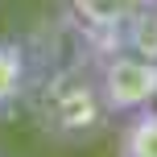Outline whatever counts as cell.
<instances>
[{
	"label": "cell",
	"mask_w": 157,
	"mask_h": 157,
	"mask_svg": "<svg viewBox=\"0 0 157 157\" xmlns=\"http://www.w3.org/2000/svg\"><path fill=\"white\" fill-rule=\"evenodd\" d=\"M71 8H75V21L83 25V33L95 46H103V54H112V50H120L124 21L141 4L136 0H71Z\"/></svg>",
	"instance_id": "obj_3"
},
{
	"label": "cell",
	"mask_w": 157,
	"mask_h": 157,
	"mask_svg": "<svg viewBox=\"0 0 157 157\" xmlns=\"http://www.w3.org/2000/svg\"><path fill=\"white\" fill-rule=\"evenodd\" d=\"M29 83L33 78H29V54H25V46L0 37V116L13 112L25 99Z\"/></svg>",
	"instance_id": "obj_4"
},
{
	"label": "cell",
	"mask_w": 157,
	"mask_h": 157,
	"mask_svg": "<svg viewBox=\"0 0 157 157\" xmlns=\"http://www.w3.org/2000/svg\"><path fill=\"white\" fill-rule=\"evenodd\" d=\"M95 87L108 116H132L141 108H157V62L132 50H112L95 71Z\"/></svg>",
	"instance_id": "obj_2"
},
{
	"label": "cell",
	"mask_w": 157,
	"mask_h": 157,
	"mask_svg": "<svg viewBox=\"0 0 157 157\" xmlns=\"http://www.w3.org/2000/svg\"><path fill=\"white\" fill-rule=\"evenodd\" d=\"M116 157H157V108L124 116L116 136Z\"/></svg>",
	"instance_id": "obj_5"
},
{
	"label": "cell",
	"mask_w": 157,
	"mask_h": 157,
	"mask_svg": "<svg viewBox=\"0 0 157 157\" xmlns=\"http://www.w3.org/2000/svg\"><path fill=\"white\" fill-rule=\"evenodd\" d=\"M120 50H132L141 58L157 62V4L153 8H136L120 29Z\"/></svg>",
	"instance_id": "obj_6"
},
{
	"label": "cell",
	"mask_w": 157,
	"mask_h": 157,
	"mask_svg": "<svg viewBox=\"0 0 157 157\" xmlns=\"http://www.w3.org/2000/svg\"><path fill=\"white\" fill-rule=\"evenodd\" d=\"M29 103L37 116L41 132H50L54 141H91L108 128V108L99 99L95 75L78 71V66H58V71L41 75L37 83H29Z\"/></svg>",
	"instance_id": "obj_1"
}]
</instances>
